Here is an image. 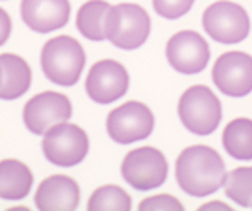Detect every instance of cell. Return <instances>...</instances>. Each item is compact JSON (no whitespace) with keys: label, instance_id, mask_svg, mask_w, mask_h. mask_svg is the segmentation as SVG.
<instances>
[{"label":"cell","instance_id":"cell-1","mask_svg":"<svg viewBox=\"0 0 252 211\" xmlns=\"http://www.w3.org/2000/svg\"><path fill=\"white\" fill-rule=\"evenodd\" d=\"M225 163L215 148L193 144L184 148L175 163V177L180 190L191 197L213 195L223 186Z\"/></svg>","mask_w":252,"mask_h":211},{"label":"cell","instance_id":"cell-2","mask_svg":"<svg viewBox=\"0 0 252 211\" xmlns=\"http://www.w3.org/2000/svg\"><path fill=\"white\" fill-rule=\"evenodd\" d=\"M105 38L121 51H133L144 45L152 31L148 11L139 4L110 5L103 22Z\"/></svg>","mask_w":252,"mask_h":211},{"label":"cell","instance_id":"cell-3","mask_svg":"<svg viewBox=\"0 0 252 211\" xmlns=\"http://www.w3.org/2000/svg\"><path fill=\"white\" fill-rule=\"evenodd\" d=\"M87 54L83 45L72 36H54L43 43L40 65L49 81L62 87H72L81 78Z\"/></svg>","mask_w":252,"mask_h":211},{"label":"cell","instance_id":"cell-4","mask_svg":"<svg viewBox=\"0 0 252 211\" xmlns=\"http://www.w3.org/2000/svg\"><path fill=\"white\" fill-rule=\"evenodd\" d=\"M221 103L205 85H193L180 96L179 117L182 125L194 136H209L220 127Z\"/></svg>","mask_w":252,"mask_h":211},{"label":"cell","instance_id":"cell-5","mask_svg":"<svg viewBox=\"0 0 252 211\" xmlns=\"http://www.w3.org/2000/svg\"><path fill=\"white\" fill-rule=\"evenodd\" d=\"M89 148L90 142L87 132L72 123H58L43 134V155L54 166L72 168L87 157Z\"/></svg>","mask_w":252,"mask_h":211},{"label":"cell","instance_id":"cell-6","mask_svg":"<svg viewBox=\"0 0 252 211\" xmlns=\"http://www.w3.org/2000/svg\"><path fill=\"white\" fill-rule=\"evenodd\" d=\"M207 36L220 43H240L251 35V18L242 5L231 0H218L202 15Z\"/></svg>","mask_w":252,"mask_h":211},{"label":"cell","instance_id":"cell-7","mask_svg":"<svg viewBox=\"0 0 252 211\" xmlns=\"http://www.w3.org/2000/svg\"><path fill=\"white\" fill-rule=\"evenodd\" d=\"M123 179L139 191H150L162 186L168 179V161L153 146L135 148L125 155L121 164Z\"/></svg>","mask_w":252,"mask_h":211},{"label":"cell","instance_id":"cell-8","mask_svg":"<svg viewBox=\"0 0 252 211\" xmlns=\"http://www.w3.org/2000/svg\"><path fill=\"white\" fill-rule=\"evenodd\" d=\"M155 116L141 101H126L110 110L106 117V132L119 144L142 141L152 136Z\"/></svg>","mask_w":252,"mask_h":211},{"label":"cell","instance_id":"cell-9","mask_svg":"<svg viewBox=\"0 0 252 211\" xmlns=\"http://www.w3.org/2000/svg\"><path fill=\"white\" fill-rule=\"evenodd\" d=\"M213 81L221 94L243 98L252 92V56L242 51H229L213 65Z\"/></svg>","mask_w":252,"mask_h":211},{"label":"cell","instance_id":"cell-10","mask_svg":"<svg viewBox=\"0 0 252 211\" xmlns=\"http://www.w3.org/2000/svg\"><path fill=\"white\" fill-rule=\"evenodd\" d=\"M128 87H130L128 70L116 60L95 62L85 79V90L89 98L99 105H108L121 100L128 92Z\"/></svg>","mask_w":252,"mask_h":211},{"label":"cell","instance_id":"cell-11","mask_svg":"<svg viewBox=\"0 0 252 211\" xmlns=\"http://www.w3.org/2000/svg\"><path fill=\"white\" fill-rule=\"evenodd\" d=\"M72 116V103L67 96L54 90H45L32 96L24 106V123L29 132L43 136L58 123L68 121Z\"/></svg>","mask_w":252,"mask_h":211},{"label":"cell","instance_id":"cell-12","mask_svg":"<svg viewBox=\"0 0 252 211\" xmlns=\"http://www.w3.org/2000/svg\"><path fill=\"white\" fill-rule=\"evenodd\" d=\"M166 58L180 74H198L207 67L211 49L196 31H179L166 43Z\"/></svg>","mask_w":252,"mask_h":211},{"label":"cell","instance_id":"cell-13","mask_svg":"<svg viewBox=\"0 0 252 211\" xmlns=\"http://www.w3.org/2000/svg\"><path fill=\"white\" fill-rule=\"evenodd\" d=\"M20 15L34 33H53L67 26L70 18L68 0H22Z\"/></svg>","mask_w":252,"mask_h":211},{"label":"cell","instance_id":"cell-14","mask_svg":"<svg viewBox=\"0 0 252 211\" xmlns=\"http://www.w3.org/2000/svg\"><path fill=\"white\" fill-rule=\"evenodd\" d=\"M34 204L43 211H72L79 204V186L68 175H51L40 182Z\"/></svg>","mask_w":252,"mask_h":211},{"label":"cell","instance_id":"cell-15","mask_svg":"<svg viewBox=\"0 0 252 211\" xmlns=\"http://www.w3.org/2000/svg\"><path fill=\"white\" fill-rule=\"evenodd\" d=\"M0 64L4 70L2 87H0V100H16L24 96L31 87L32 72L31 67L22 56L4 53L0 54Z\"/></svg>","mask_w":252,"mask_h":211},{"label":"cell","instance_id":"cell-16","mask_svg":"<svg viewBox=\"0 0 252 211\" xmlns=\"http://www.w3.org/2000/svg\"><path fill=\"white\" fill-rule=\"evenodd\" d=\"M32 172L27 164L16 159L0 161V199L20 201L31 193Z\"/></svg>","mask_w":252,"mask_h":211},{"label":"cell","instance_id":"cell-17","mask_svg":"<svg viewBox=\"0 0 252 211\" xmlns=\"http://www.w3.org/2000/svg\"><path fill=\"white\" fill-rule=\"evenodd\" d=\"M221 144L232 159L251 161L252 159V119L236 117L227 123L221 134Z\"/></svg>","mask_w":252,"mask_h":211},{"label":"cell","instance_id":"cell-18","mask_svg":"<svg viewBox=\"0 0 252 211\" xmlns=\"http://www.w3.org/2000/svg\"><path fill=\"white\" fill-rule=\"evenodd\" d=\"M110 4L105 0H89L78 9L76 15V27L85 38L92 42H103L105 31H103V22Z\"/></svg>","mask_w":252,"mask_h":211},{"label":"cell","instance_id":"cell-19","mask_svg":"<svg viewBox=\"0 0 252 211\" xmlns=\"http://www.w3.org/2000/svg\"><path fill=\"white\" fill-rule=\"evenodd\" d=\"M225 195L234 201L238 206H252V166H238L227 172L223 180Z\"/></svg>","mask_w":252,"mask_h":211},{"label":"cell","instance_id":"cell-20","mask_svg":"<svg viewBox=\"0 0 252 211\" xmlns=\"http://www.w3.org/2000/svg\"><path fill=\"white\" fill-rule=\"evenodd\" d=\"M87 208L90 211H128L131 210V199L121 186L106 184L94 190Z\"/></svg>","mask_w":252,"mask_h":211},{"label":"cell","instance_id":"cell-21","mask_svg":"<svg viewBox=\"0 0 252 211\" xmlns=\"http://www.w3.org/2000/svg\"><path fill=\"white\" fill-rule=\"evenodd\" d=\"M193 4L194 0H153V9L166 20H177L188 15Z\"/></svg>","mask_w":252,"mask_h":211},{"label":"cell","instance_id":"cell-22","mask_svg":"<svg viewBox=\"0 0 252 211\" xmlns=\"http://www.w3.org/2000/svg\"><path fill=\"white\" fill-rule=\"evenodd\" d=\"M139 210H141V211H158V210L182 211V210H184V204H182L179 199H175L173 195L160 193V195L148 197V199L141 201V204H139Z\"/></svg>","mask_w":252,"mask_h":211},{"label":"cell","instance_id":"cell-23","mask_svg":"<svg viewBox=\"0 0 252 211\" xmlns=\"http://www.w3.org/2000/svg\"><path fill=\"white\" fill-rule=\"evenodd\" d=\"M11 29H13L11 16L7 15V11L0 7V45L7 42V38L11 36Z\"/></svg>","mask_w":252,"mask_h":211},{"label":"cell","instance_id":"cell-24","mask_svg":"<svg viewBox=\"0 0 252 211\" xmlns=\"http://www.w3.org/2000/svg\"><path fill=\"white\" fill-rule=\"evenodd\" d=\"M198 210L200 211H231L232 208L221 201H213V202H205V204H202Z\"/></svg>","mask_w":252,"mask_h":211},{"label":"cell","instance_id":"cell-25","mask_svg":"<svg viewBox=\"0 0 252 211\" xmlns=\"http://www.w3.org/2000/svg\"><path fill=\"white\" fill-rule=\"evenodd\" d=\"M7 211H27V208L18 206V208H11V210H7Z\"/></svg>","mask_w":252,"mask_h":211},{"label":"cell","instance_id":"cell-26","mask_svg":"<svg viewBox=\"0 0 252 211\" xmlns=\"http://www.w3.org/2000/svg\"><path fill=\"white\" fill-rule=\"evenodd\" d=\"M2 78H4V70H2V64H0V87H2Z\"/></svg>","mask_w":252,"mask_h":211},{"label":"cell","instance_id":"cell-27","mask_svg":"<svg viewBox=\"0 0 252 211\" xmlns=\"http://www.w3.org/2000/svg\"><path fill=\"white\" fill-rule=\"evenodd\" d=\"M251 208H252V206H251Z\"/></svg>","mask_w":252,"mask_h":211}]
</instances>
